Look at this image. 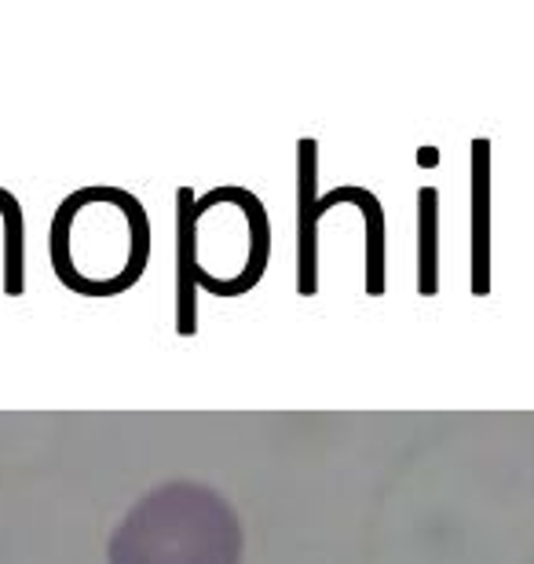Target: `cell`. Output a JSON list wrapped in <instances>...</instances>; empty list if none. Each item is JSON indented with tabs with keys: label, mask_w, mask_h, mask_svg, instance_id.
<instances>
[{
	"label": "cell",
	"mask_w": 534,
	"mask_h": 564,
	"mask_svg": "<svg viewBox=\"0 0 534 564\" xmlns=\"http://www.w3.org/2000/svg\"><path fill=\"white\" fill-rule=\"evenodd\" d=\"M271 253V224L246 187H216L195 198L176 191V334L198 330V286L238 297L260 282Z\"/></svg>",
	"instance_id": "cell-1"
},
{
	"label": "cell",
	"mask_w": 534,
	"mask_h": 564,
	"mask_svg": "<svg viewBox=\"0 0 534 564\" xmlns=\"http://www.w3.org/2000/svg\"><path fill=\"white\" fill-rule=\"evenodd\" d=\"M151 220L129 191L81 187L52 217V272L81 297H113L143 275Z\"/></svg>",
	"instance_id": "cell-2"
},
{
	"label": "cell",
	"mask_w": 534,
	"mask_h": 564,
	"mask_svg": "<svg viewBox=\"0 0 534 564\" xmlns=\"http://www.w3.org/2000/svg\"><path fill=\"white\" fill-rule=\"evenodd\" d=\"M315 169H319V143L301 140V184H297V235H301V275L297 290L312 297L319 286V257H315V228H319V184H315Z\"/></svg>",
	"instance_id": "cell-3"
},
{
	"label": "cell",
	"mask_w": 534,
	"mask_h": 564,
	"mask_svg": "<svg viewBox=\"0 0 534 564\" xmlns=\"http://www.w3.org/2000/svg\"><path fill=\"white\" fill-rule=\"evenodd\" d=\"M491 290V143H472V293Z\"/></svg>",
	"instance_id": "cell-4"
},
{
	"label": "cell",
	"mask_w": 534,
	"mask_h": 564,
	"mask_svg": "<svg viewBox=\"0 0 534 564\" xmlns=\"http://www.w3.org/2000/svg\"><path fill=\"white\" fill-rule=\"evenodd\" d=\"M340 202L356 206L362 217H367V293L370 297H381L384 286H389V275H384V206L370 195L367 187H334L329 195H319V209H334Z\"/></svg>",
	"instance_id": "cell-5"
},
{
	"label": "cell",
	"mask_w": 534,
	"mask_h": 564,
	"mask_svg": "<svg viewBox=\"0 0 534 564\" xmlns=\"http://www.w3.org/2000/svg\"><path fill=\"white\" fill-rule=\"evenodd\" d=\"M417 293L432 297L439 290V191L422 187L417 191Z\"/></svg>",
	"instance_id": "cell-6"
},
{
	"label": "cell",
	"mask_w": 534,
	"mask_h": 564,
	"mask_svg": "<svg viewBox=\"0 0 534 564\" xmlns=\"http://www.w3.org/2000/svg\"><path fill=\"white\" fill-rule=\"evenodd\" d=\"M0 217H4V293L8 297H19L22 293V231H26V224H22V209L15 195H8V191H0Z\"/></svg>",
	"instance_id": "cell-7"
}]
</instances>
